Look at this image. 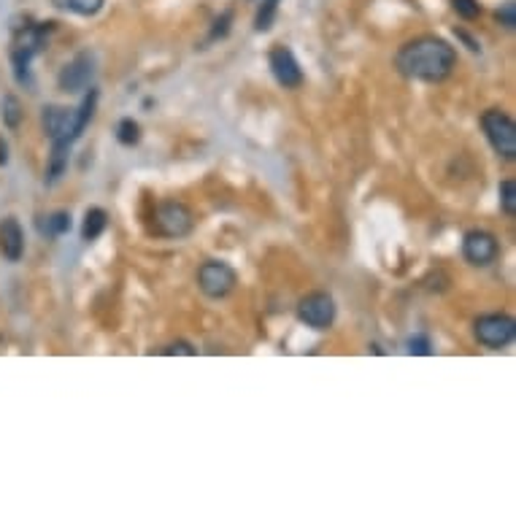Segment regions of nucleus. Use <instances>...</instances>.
Returning a JSON list of instances; mask_svg holds the SVG:
<instances>
[{
  "label": "nucleus",
  "instance_id": "nucleus-1",
  "mask_svg": "<svg viewBox=\"0 0 516 516\" xmlns=\"http://www.w3.org/2000/svg\"><path fill=\"white\" fill-rule=\"evenodd\" d=\"M457 65V51L449 41L438 35H420L405 41L397 55H395V68L414 81H443Z\"/></svg>",
  "mask_w": 516,
  "mask_h": 516
},
{
  "label": "nucleus",
  "instance_id": "nucleus-2",
  "mask_svg": "<svg viewBox=\"0 0 516 516\" xmlns=\"http://www.w3.org/2000/svg\"><path fill=\"white\" fill-rule=\"evenodd\" d=\"M46 41V27L43 25H25L22 30H17L14 43H12V65H14V76L19 84L33 87L30 79V63L38 51L43 49Z\"/></svg>",
  "mask_w": 516,
  "mask_h": 516
},
{
  "label": "nucleus",
  "instance_id": "nucleus-3",
  "mask_svg": "<svg viewBox=\"0 0 516 516\" xmlns=\"http://www.w3.org/2000/svg\"><path fill=\"white\" fill-rule=\"evenodd\" d=\"M46 138L51 141V151H71L73 141H79V130H76V112L73 109H63V106H46L41 114Z\"/></svg>",
  "mask_w": 516,
  "mask_h": 516
},
{
  "label": "nucleus",
  "instance_id": "nucleus-4",
  "mask_svg": "<svg viewBox=\"0 0 516 516\" xmlns=\"http://www.w3.org/2000/svg\"><path fill=\"white\" fill-rule=\"evenodd\" d=\"M481 127H484V135H487L489 146L500 154L503 160L516 158V125L505 112H500V109L484 112L481 114Z\"/></svg>",
  "mask_w": 516,
  "mask_h": 516
},
{
  "label": "nucleus",
  "instance_id": "nucleus-5",
  "mask_svg": "<svg viewBox=\"0 0 516 516\" xmlns=\"http://www.w3.org/2000/svg\"><path fill=\"white\" fill-rule=\"evenodd\" d=\"M235 284H238L235 271L222 260H209V263H203L200 271H197V287L205 297L219 300V297L230 295Z\"/></svg>",
  "mask_w": 516,
  "mask_h": 516
},
{
  "label": "nucleus",
  "instance_id": "nucleus-6",
  "mask_svg": "<svg viewBox=\"0 0 516 516\" xmlns=\"http://www.w3.org/2000/svg\"><path fill=\"white\" fill-rule=\"evenodd\" d=\"M154 225H158V233L166 235V238H184L195 219H192V212L187 209L184 203L179 200H163L158 205V212H154Z\"/></svg>",
  "mask_w": 516,
  "mask_h": 516
},
{
  "label": "nucleus",
  "instance_id": "nucleus-7",
  "mask_svg": "<svg viewBox=\"0 0 516 516\" xmlns=\"http://www.w3.org/2000/svg\"><path fill=\"white\" fill-rule=\"evenodd\" d=\"M297 317L314 330H327L335 322V300L327 292H312L297 303Z\"/></svg>",
  "mask_w": 516,
  "mask_h": 516
},
{
  "label": "nucleus",
  "instance_id": "nucleus-8",
  "mask_svg": "<svg viewBox=\"0 0 516 516\" xmlns=\"http://www.w3.org/2000/svg\"><path fill=\"white\" fill-rule=\"evenodd\" d=\"M516 335V322L508 314H487L476 320V338L487 349H503L513 341Z\"/></svg>",
  "mask_w": 516,
  "mask_h": 516
},
{
  "label": "nucleus",
  "instance_id": "nucleus-9",
  "mask_svg": "<svg viewBox=\"0 0 516 516\" xmlns=\"http://www.w3.org/2000/svg\"><path fill=\"white\" fill-rule=\"evenodd\" d=\"M500 254V246H497V238L487 230H471L462 238V257L471 263V266H492Z\"/></svg>",
  "mask_w": 516,
  "mask_h": 516
},
{
  "label": "nucleus",
  "instance_id": "nucleus-10",
  "mask_svg": "<svg viewBox=\"0 0 516 516\" xmlns=\"http://www.w3.org/2000/svg\"><path fill=\"white\" fill-rule=\"evenodd\" d=\"M95 79V55H89V51H81V55H76L58 76V84L63 92H81L92 84Z\"/></svg>",
  "mask_w": 516,
  "mask_h": 516
},
{
  "label": "nucleus",
  "instance_id": "nucleus-11",
  "mask_svg": "<svg viewBox=\"0 0 516 516\" xmlns=\"http://www.w3.org/2000/svg\"><path fill=\"white\" fill-rule=\"evenodd\" d=\"M268 63H271L273 79H276L284 89H297V87L303 84V71H300V65H297V60H295V55H292V49L276 46V49L271 51Z\"/></svg>",
  "mask_w": 516,
  "mask_h": 516
},
{
  "label": "nucleus",
  "instance_id": "nucleus-12",
  "mask_svg": "<svg viewBox=\"0 0 516 516\" xmlns=\"http://www.w3.org/2000/svg\"><path fill=\"white\" fill-rule=\"evenodd\" d=\"M0 254L9 263H19L25 254V230L17 217H6L0 222Z\"/></svg>",
  "mask_w": 516,
  "mask_h": 516
},
{
  "label": "nucleus",
  "instance_id": "nucleus-13",
  "mask_svg": "<svg viewBox=\"0 0 516 516\" xmlns=\"http://www.w3.org/2000/svg\"><path fill=\"white\" fill-rule=\"evenodd\" d=\"M109 225V214L103 209H87L84 214V225H81V238L84 241H95L103 235V230H106Z\"/></svg>",
  "mask_w": 516,
  "mask_h": 516
},
{
  "label": "nucleus",
  "instance_id": "nucleus-14",
  "mask_svg": "<svg viewBox=\"0 0 516 516\" xmlns=\"http://www.w3.org/2000/svg\"><path fill=\"white\" fill-rule=\"evenodd\" d=\"M38 230L46 238H58V235L71 230V214L68 212H55V214H49V217H41L38 219Z\"/></svg>",
  "mask_w": 516,
  "mask_h": 516
},
{
  "label": "nucleus",
  "instance_id": "nucleus-15",
  "mask_svg": "<svg viewBox=\"0 0 516 516\" xmlns=\"http://www.w3.org/2000/svg\"><path fill=\"white\" fill-rule=\"evenodd\" d=\"M51 4H55L58 9H63V12L79 14V17H95V14H100L106 0H51Z\"/></svg>",
  "mask_w": 516,
  "mask_h": 516
},
{
  "label": "nucleus",
  "instance_id": "nucleus-16",
  "mask_svg": "<svg viewBox=\"0 0 516 516\" xmlns=\"http://www.w3.org/2000/svg\"><path fill=\"white\" fill-rule=\"evenodd\" d=\"M0 117H4V125H6L9 130H17V127L22 125V117H25L19 97L6 95L4 100H0Z\"/></svg>",
  "mask_w": 516,
  "mask_h": 516
},
{
  "label": "nucleus",
  "instance_id": "nucleus-17",
  "mask_svg": "<svg viewBox=\"0 0 516 516\" xmlns=\"http://www.w3.org/2000/svg\"><path fill=\"white\" fill-rule=\"evenodd\" d=\"M279 4H281V0H263L260 12H257V17H254V30H257V33H268V30L273 27Z\"/></svg>",
  "mask_w": 516,
  "mask_h": 516
},
{
  "label": "nucleus",
  "instance_id": "nucleus-18",
  "mask_svg": "<svg viewBox=\"0 0 516 516\" xmlns=\"http://www.w3.org/2000/svg\"><path fill=\"white\" fill-rule=\"evenodd\" d=\"M117 141H119L122 146H135V143L141 141V127H138V122L130 119V117H125V119L117 125Z\"/></svg>",
  "mask_w": 516,
  "mask_h": 516
},
{
  "label": "nucleus",
  "instance_id": "nucleus-19",
  "mask_svg": "<svg viewBox=\"0 0 516 516\" xmlns=\"http://www.w3.org/2000/svg\"><path fill=\"white\" fill-rule=\"evenodd\" d=\"M497 195H500V209H503L508 217H516V181H511V179L500 181Z\"/></svg>",
  "mask_w": 516,
  "mask_h": 516
},
{
  "label": "nucleus",
  "instance_id": "nucleus-20",
  "mask_svg": "<svg viewBox=\"0 0 516 516\" xmlns=\"http://www.w3.org/2000/svg\"><path fill=\"white\" fill-rule=\"evenodd\" d=\"M451 6H454V12H457L462 19H476V17L481 14L479 0H451Z\"/></svg>",
  "mask_w": 516,
  "mask_h": 516
},
{
  "label": "nucleus",
  "instance_id": "nucleus-21",
  "mask_svg": "<svg viewBox=\"0 0 516 516\" xmlns=\"http://www.w3.org/2000/svg\"><path fill=\"white\" fill-rule=\"evenodd\" d=\"M497 22L505 27V30H513L516 27V4L513 0H508V4H503L497 9Z\"/></svg>",
  "mask_w": 516,
  "mask_h": 516
},
{
  "label": "nucleus",
  "instance_id": "nucleus-22",
  "mask_svg": "<svg viewBox=\"0 0 516 516\" xmlns=\"http://www.w3.org/2000/svg\"><path fill=\"white\" fill-rule=\"evenodd\" d=\"M408 354H430V341L427 338H411L408 341Z\"/></svg>",
  "mask_w": 516,
  "mask_h": 516
},
{
  "label": "nucleus",
  "instance_id": "nucleus-23",
  "mask_svg": "<svg viewBox=\"0 0 516 516\" xmlns=\"http://www.w3.org/2000/svg\"><path fill=\"white\" fill-rule=\"evenodd\" d=\"M163 354H195V349L189 346V343H184V341H179V343H171V346H166L163 349Z\"/></svg>",
  "mask_w": 516,
  "mask_h": 516
},
{
  "label": "nucleus",
  "instance_id": "nucleus-24",
  "mask_svg": "<svg viewBox=\"0 0 516 516\" xmlns=\"http://www.w3.org/2000/svg\"><path fill=\"white\" fill-rule=\"evenodd\" d=\"M6 163H9V146L4 138H0V166H6Z\"/></svg>",
  "mask_w": 516,
  "mask_h": 516
}]
</instances>
